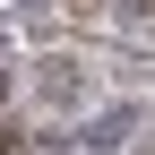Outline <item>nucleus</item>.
I'll list each match as a JSON object with an SVG mask.
<instances>
[{
    "label": "nucleus",
    "instance_id": "obj_1",
    "mask_svg": "<svg viewBox=\"0 0 155 155\" xmlns=\"http://www.w3.org/2000/svg\"><path fill=\"white\" fill-rule=\"evenodd\" d=\"M129 129H138V112H104V121H86V129H78V147H95V155H112V147L129 138Z\"/></svg>",
    "mask_w": 155,
    "mask_h": 155
},
{
    "label": "nucleus",
    "instance_id": "obj_2",
    "mask_svg": "<svg viewBox=\"0 0 155 155\" xmlns=\"http://www.w3.org/2000/svg\"><path fill=\"white\" fill-rule=\"evenodd\" d=\"M43 95H52V104H78V95H86V78H78L69 61H52V69H43Z\"/></svg>",
    "mask_w": 155,
    "mask_h": 155
},
{
    "label": "nucleus",
    "instance_id": "obj_3",
    "mask_svg": "<svg viewBox=\"0 0 155 155\" xmlns=\"http://www.w3.org/2000/svg\"><path fill=\"white\" fill-rule=\"evenodd\" d=\"M0 86H9V69H0Z\"/></svg>",
    "mask_w": 155,
    "mask_h": 155
}]
</instances>
